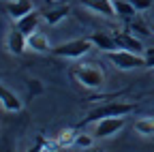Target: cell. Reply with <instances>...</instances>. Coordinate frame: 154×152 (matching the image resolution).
I'll return each instance as SVG.
<instances>
[{"label":"cell","instance_id":"obj_10","mask_svg":"<svg viewBox=\"0 0 154 152\" xmlns=\"http://www.w3.org/2000/svg\"><path fill=\"white\" fill-rule=\"evenodd\" d=\"M82 5L99 15H105V17H113L116 15V9H113V0H82Z\"/></svg>","mask_w":154,"mask_h":152},{"label":"cell","instance_id":"obj_12","mask_svg":"<svg viewBox=\"0 0 154 152\" xmlns=\"http://www.w3.org/2000/svg\"><path fill=\"white\" fill-rule=\"evenodd\" d=\"M0 105H2L7 111H19V109H22V101H19V97L13 90L5 88V86H0Z\"/></svg>","mask_w":154,"mask_h":152},{"label":"cell","instance_id":"obj_1","mask_svg":"<svg viewBox=\"0 0 154 152\" xmlns=\"http://www.w3.org/2000/svg\"><path fill=\"white\" fill-rule=\"evenodd\" d=\"M71 75L75 77L77 84H82L84 88H90V90H96L105 84V73L94 64H79L71 71Z\"/></svg>","mask_w":154,"mask_h":152},{"label":"cell","instance_id":"obj_8","mask_svg":"<svg viewBox=\"0 0 154 152\" xmlns=\"http://www.w3.org/2000/svg\"><path fill=\"white\" fill-rule=\"evenodd\" d=\"M75 137H77V131H75V129H62V131L47 144V148H51V150H66V148L75 146Z\"/></svg>","mask_w":154,"mask_h":152},{"label":"cell","instance_id":"obj_20","mask_svg":"<svg viewBox=\"0 0 154 152\" xmlns=\"http://www.w3.org/2000/svg\"><path fill=\"white\" fill-rule=\"evenodd\" d=\"M143 58H146V67H148V69H154V45H152V47H146Z\"/></svg>","mask_w":154,"mask_h":152},{"label":"cell","instance_id":"obj_2","mask_svg":"<svg viewBox=\"0 0 154 152\" xmlns=\"http://www.w3.org/2000/svg\"><path fill=\"white\" fill-rule=\"evenodd\" d=\"M107 60L120 71H133V69H141L146 67V58L143 54H135L128 49H113L107 51Z\"/></svg>","mask_w":154,"mask_h":152},{"label":"cell","instance_id":"obj_24","mask_svg":"<svg viewBox=\"0 0 154 152\" xmlns=\"http://www.w3.org/2000/svg\"><path fill=\"white\" fill-rule=\"evenodd\" d=\"M51 2H56V0H51Z\"/></svg>","mask_w":154,"mask_h":152},{"label":"cell","instance_id":"obj_14","mask_svg":"<svg viewBox=\"0 0 154 152\" xmlns=\"http://www.w3.org/2000/svg\"><path fill=\"white\" fill-rule=\"evenodd\" d=\"M28 49L32 51H38V54H45V51H51V45H49V39L43 34V32H32L28 36Z\"/></svg>","mask_w":154,"mask_h":152},{"label":"cell","instance_id":"obj_22","mask_svg":"<svg viewBox=\"0 0 154 152\" xmlns=\"http://www.w3.org/2000/svg\"><path fill=\"white\" fill-rule=\"evenodd\" d=\"M41 150H43V146H41V144H34V146H32L28 152H41Z\"/></svg>","mask_w":154,"mask_h":152},{"label":"cell","instance_id":"obj_18","mask_svg":"<svg viewBox=\"0 0 154 152\" xmlns=\"http://www.w3.org/2000/svg\"><path fill=\"white\" fill-rule=\"evenodd\" d=\"M94 139H96L94 135H86V133H77V137H75V146H77V148H90Z\"/></svg>","mask_w":154,"mask_h":152},{"label":"cell","instance_id":"obj_6","mask_svg":"<svg viewBox=\"0 0 154 152\" xmlns=\"http://www.w3.org/2000/svg\"><path fill=\"white\" fill-rule=\"evenodd\" d=\"M116 43H118V49H128V51H135V54H143L146 47H143V41L139 36H135L131 32H118L113 34Z\"/></svg>","mask_w":154,"mask_h":152},{"label":"cell","instance_id":"obj_3","mask_svg":"<svg viewBox=\"0 0 154 152\" xmlns=\"http://www.w3.org/2000/svg\"><path fill=\"white\" fill-rule=\"evenodd\" d=\"M135 109L133 103H120V101H113V103H103L99 107H94L88 111V122H99L103 118H113V116H126Z\"/></svg>","mask_w":154,"mask_h":152},{"label":"cell","instance_id":"obj_5","mask_svg":"<svg viewBox=\"0 0 154 152\" xmlns=\"http://www.w3.org/2000/svg\"><path fill=\"white\" fill-rule=\"evenodd\" d=\"M124 116H113V118H103L96 122L94 126V137L96 139H107V137H113L116 133H120L124 129Z\"/></svg>","mask_w":154,"mask_h":152},{"label":"cell","instance_id":"obj_11","mask_svg":"<svg viewBox=\"0 0 154 152\" xmlns=\"http://www.w3.org/2000/svg\"><path fill=\"white\" fill-rule=\"evenodd\" d=\"M38 22H41V13L38 11H30L28 15H24L22 20H17V26L15 28H19L26 36H30L32 32H36V28H38Z\"/></svg>","mask_w":154,"mask_h":152},{"label":"cell","instance_id":"obj_4","mask_svg":"<svg viewBox=\"0 0 154 152\" xmlns=\"http://www.w3.org/2000/svg\"><path fill=\"white\" fill-rule=\"evenodd\" d=\"M92 47H94V43L90 41V36H86V39H73V41L51 47V54L58 56V58H82Z\"/></svg>","mask_w":154,"mask_h":152},{"label":"cell","instance_id":"obj_23","mask_svg":"<svg viewBox=\"0 0 154 152\" xmlns=\"http://www.w3.org/2000/svg\"><path fill=\"white\" fill-rule=\"evenodd\" d=\"M150 28H152V34H154V24H152V26H150Z\"/></svg>","mask_w":154,"mask_h":152},{"label":"cell","instance_id":"obj_17","mask_svg":"<svg viewBox=\"0 0 154 152\" xmlns=\"http://www.w3.org/2000/svg\"><path fill=\"white\" fill-rule=\"evenodd\" d=\"M135 131L141 135H154V116H146L135 120Z\"/></svg>","mask_w":154,"mask_h":152},{"label":"cell","instance_id":"obj_21","mask_svg":"<svg viewBox=\"0 0 154 152\" xmlns=\"http://www.w3.org/2000/svg\"><path fill=\"white\" fill-rule=\"evenodd\" d=\"M131 2H133V7L137 9V11H146V9H150V7H152L154 0H131Z\"/></svg>","mask_w":154,"mask_h":152},{"label":"cell","instance_id":"obj_13","mask_svg":"<svg viewBox=\"0 0 154 152\" xmlns=\"http://www.w3.org/2000/svg\"><path fill=\"white\" fill-rule=\"evenodd\" d=\"M90 41L94 43V47H99V49L105 51V54L118 49L116 39H113V36H109V34H105V32H94V34H90Z\"/></svg>","mask_w":154,"mask_h":152},{"label":"cell","instance_id":"obj_15","mask_svg":"<svg viewBox=\"0 0 154 152\" xmlns=\"http://www.w3.org/2000/svg\"><path fill=\"white\" fill-rule=\"evenodd\" d=\"M66 15H69V7H56V9H51V11H47V13L43 15V20H45L49 26H56V24H60Z\"/></svg>","mask_w":154,"mask_h":152},{"label":"cell","instance_id":"obj_9","mask_svg":"<svg viewBox=\"0 0 154 152\" xmlns=\"http://www.w3.org/2000/svg\"><path fill=\"white\" fill-rule=\"evenodd\" d=\"M32 11V2L30 0H9L7 2V13L11 20H22L24 15H28Z\"/></svg>","mask_w":154,"mask_h":152},{"label":"cell","instance_id":"obj_19","mask_svg":"<svg viewBox=\"0 0 154 152\" xmlns=\"http://www.w3.org/2000/svg\"><path fill=\"white\" fill-rule=\"evenodd\" d=\"M131 28H133L135 32H137L139 36H148V34L152 32V28H148V26H146L143 22H139V20H135V22L131 24Z\"/></svg>","mask_w":154,"mask_h":152},{"label":"cell","instance_id":"obj_7","mask_svg":"<svg viewBox=\"0 0 154 152\" xmlns=\"http://www.w3.org/2000/svg\"><path fill=\"white\" fill-rule=\"evenodd\" d=\"M7 49L15 56H22L26 49H28V36L19 30V28H13L7 36Z\"/></svg>","mask_w":154,"mask_h":152},{"label":"cell","instance_id":"obj_16","mask_svg":"<svg viewBox=\"0 0 154 152\" xmlns=\"http://www.w3.org/2000/svg\"><path fill=\"white\" fill-rule=\"evenodd\" d=\"M113 9H116V15L124 17V20H131V17L135 15V11H137L133 7L131 0H128V2H126V0H113Z\"/></svg>","mask_w":154,"mask_h":152}]
</instances>
